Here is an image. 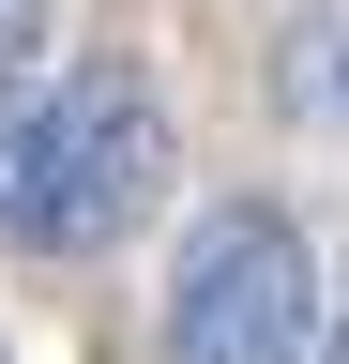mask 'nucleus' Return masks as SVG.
<instances>
[{"instance_id":"nucleus-1","label":"nucleus","mask_w":349,"mask_h":364,"mask_svg":"<svg viewBox=\"0 0 349 364\" xmlns=\"http://www.w3.org/2000/svg\"><path fill=\"white\" fill-rule=\"evenodd\" d=\"M167 364H319V243L274 198H213L167 273Z\"/></svg>"},{"instance_id":"nucleus-5","label":"nucleus","mask_w":349,"mask_h":364,"mask_svg":"<svg viewBox=\"0 0 349 364\" xmlns=\"http://www.w3.org/2000/svg\"><path fill=\"white\" fill-rule=\"evenodd\" d=\"M31 46H46V0H0V91H31Z\"/></svg>"},{"instance_id":"nucleus-6","label":"nucleus","mask_w":349,"mask_h":364,"mask_svg":"<svg viewBox=\"0 0 349 364\" xmlns=\"http://www.w3.org/2000/svg\"><path fill=\"white\" fill-rule=\"evenodd\" d=\"M319 364H349V258H334V289H319Z\"/></svg>"},{"instance_id":"nucleus-2","label":"nucleus","mask_w":349,"mask_h":364,"mask_svg":"<svg viewBox=\"0 0 349 364\" xmlns=\"http://www.w3.org/2000/svg\"><path fill=\"white\" fill-rule=\"evenodd\" d=\"M152 198H167V107H152L122 61H76L61 107H46V228H31V243L92 258V243H122Z\"/></svg>"},{"instance_id":"nucleus-4","label":"nucleus","mask_w":349,"mask_h":364,"mask_svg":"<svg viewBox=\"0 0 349 364\" xmlns=\"http://www.w3.org/2000/svg\"><path fill=\"white\" fill-rule=\"evenodd\" d=\"M31 228H46V107L0 91V243H31Z\"/></svg>"},{"instance_id":"nucleus-3","label":"nucleus","mask_w":349,"mask_h":364,"mask_svg":"<svg viewBox=\"0 0 349 364\" xmlns=\"http://www.w3.org/2000/svg\"><path fill=\"white\" fill-rule=\"evenodd\" d=\"M274 107L304 136H349V0H304L274 31Z\"/></svg>"}]
</instances>
